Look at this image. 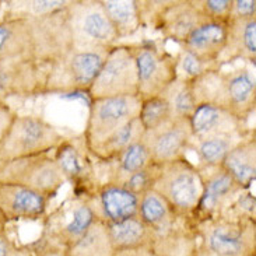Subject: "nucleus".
I'll use <instances>...</instances> for the list:
<instances>
[{
  "instance_id": "nucleus-25",
  "label": "nucleus",
  "mask_w": 256,
  "mask_h": 256,
  "mask_svg": "<svg viewBox=\"0 0 256 256\" xmlns=\"http://www.w3.org/2000/svg\"><path fill=\"white\" fill-rule=\"evenodd\" d=\"M138 217L152 230L154 236L164 234L174 228L180 220H185L180 218L154 189L138 196Z\"/></svg>"
},
{
  "instance_id": "nucleus-21",
  "label": "nucleus",
  "mask_w": 256,
  "mask_h": 256,
  "mask_svg": "<svg viewBox=\"0 0 256 256\" xmlns=\"http://www.w3.org/2000/svg\"><path fill=\"white\" fill-rule=\"evenodd\" d=\"M10 59L34 60V36L30 17L6 8L0 16V60Z\"/></svg>"
},
{
  "instance_id": "nucleus-26",
  "label": "nucleus",
  "mask_w": 256,
  "mask_h": 256,
  "mask_svg": "<svg viewBox=\"0 0 256 256\" xmlns=\"http://www.w3.org/2000/svg\"><path fill=\"white\" fill-rule=\"evenodd\" d=\"M106 166V180L120 185L126 178H129L133 174L144 170L147 166H152V157L146 147L143 138L134 142L133 144L126 147L124 152H120L114 158L104 162Z\"/></svg>"
},
{
  "instance_id": "nucleus-24",
  "label": "nucleus",
  "mask_w": 256,
  "mask_h": 256,
  "mask_svg": "<svg viewBox=\"0 0 256 256\" xmlns=\"http://www.w3.org/2000/svg\"><path fill=\"white\" fill-rule=\"evenodd\" d=\"M222 166L241 189H250L256 180V138L250 132L227 154Z\"/></svg>"
},
{
  "instance_id": "nucleus-14",
  "label": "nucleus",
  "mask_w": 256,
  "mask_h": 256,
  "mask_svg": "<svg viewBox=\"0 0 256 256\" xmlns=\"http://www.w3.org/2000/svg\"><path fill=\"white\" fill-rule=\"evenodd\" d=\"M199 170V168H198ZM203 180V194L194 212L192 224L198 228L202 222L226 213L230 204L242 190L222 166L199 170Z\"/></svg>"
},
{
  "instance_id": "nucleus-41",
  "label": "nucleus",
  "mask_w": 256,
  "mask_h": 256,
  "mask_svg": "<svg viewBox=\"0 0 256 256\" xmlns=\"http://www.w3.org/2000/svg\"><path fill=\"white\" fill-rule=\"evenodd\" d=\"M14 245H16V241L12 240V236H8L7 231L0 234V256H8Z\"/></svg>"
},
{
  "instance_id": "nucleus-33",
  "label": "nucleus",
  "mask_w": 256,
  "mask_h": 256,
  "mask_svg": "<svg viewBox=\"0 0 256 256\" xmlns=\"http://www.w3.org/2000/svg\"><path fill=\"white\" fill-rule=\"evenodd\" d=\"M176 58V72L178 77L188 80V82H194L196 78L208 73V70L218 69L222 68V63H212L202 59L194 52L180 46V54L175 56Z\"/></svg>"
},
{
  "instance_id": "nucleus-1",
  "label": "nucleus",
  "mask_w": 256,
  "mask_h": 256,
  "mask_svg": "<svg viewBox=\"0 0 256 256\" xmlns=\"http://www.w3.org/2000/svg\"><path fill=\"white\" fill-rule=\"evenodd\" d=\"M198 104L208 102L222 106L248 124L256 108L255 72L250 68L208 70L192 82Z\"/></svg>"
},
{
  "instance_id": "nucleus-37",
  "label": "nucleus",
  "mask_w": 256,
  "mask_h": 256,
  "mask_svg": "<svg viewBox=\"0 0 256 256\" xmlns=\"http://www.w3.org/2000/svg\"><path fill=\"white\" fill-rule=\"evenodd\" d=\"M224 214L241 217V218H250L255 220L256 217V199L254 194H250V189H242L236 200L230 204Z\"/></svg>"
},
{
  "instance_id": "nucleus-13",
  "label": "nucleus",
  "mask_w": 256,
  "mask_h": 256,
  "mask_svg": "<svg viewBox=\"0 0 256 256\" xmlns=\"http://www.w3.org/2000/svg\"><path fill=\"white\" fill-rule=\"evenodd\" d=\"M66 7L42 16H28L34 36V60L45 68L74 46Z\"/></svg>"
},
{
  "instance_id": "nucleus-16",
  "label": "nucleus",
  "mask_w": 256,
  "mask_h": 256,
  "mask_svg": "<svg viewBox=\"0 0 256 256\" xmlns=\"http://www.w3.org/2000/svg\"><path fill=\"white\" fill-rule=\"evenodd\" d=\"M46 68L32 59L0 60V101L44 96Z\"/></svg>"
},
{
  "instance_id": "nucleus-27",
  "label": "nucleus",
  "mask_w": 256,
  "mask_h": 256,
  "mask_svg": "<svg viewBox=\"0 0 256 256\" xmlns=\"http://www.w3.org/2000/svg\"><path fill=\"white\" fill-rule=\"evenodd\" d=\"M250 133H246V134H230V136H214V138H200V140H192L189 148H194V152H196V158H198V166H196L199 170H208V168L222 166V161L227 157V154L232 150V147H236Z\"/></svg>"
},
{
  "instance_id": "nucleus-9",
  "label": "nucleus",
  "mask_w": 256,
  "mask_h": 256,
  "mask_svg": "<svg viewBox=\"0 0 256 256\" xmlns=\"http://www.w3.org/2000/svg\"><path fill=\"white\" fill-rule=\"evenodd\" d=\"M142 22H150L161 35L182 45L188 35L204 20L194 0L138 2Z\"/></svg>"
},
{
  "instance_id": "nucleus-3",
  "label": "nucleus",
  "mask_w": 256,
  "mask_h": 256,
  "mask_svg": "<svg viewBox=\"0 0 256 256\" xmlns=\"http://www.w3.org/2000/svg\"><path fill=\"white\" fill-rule=\"evenodd\" d=\"M110 49L73 46L66 55L46 66L44 94H87Z\"/></svg>"
},
{
  "instance_id": "nucleus-12",
  "label": "nucleus",
  "mask_w": 256,
  "mask_h": 256,
  "mask_svg": "<svg viewBox=\"0 0 256 256\" xmlns=\"http://www.w3.org/2000/svg\"><path fill=\"white\" fill-rule=\"evenodd\" d=\"M44 220L45 228L42 236L30 245L31 250H38L40 248L46 250L50 245L60 246L64 250L68 245L78 240L97 222V217L86 199L74 194L73 200L60 206L54 214L45 217Z\"/></svg>"
},
{
  "instance_id": "nucleus-10",
  "label": "nucleus",
  "mask_w": 256,
  "mask_h": 256,
  "mask_svg": "<svg viewBox=\"0 0 256 256\" xmlns=\"http://www.w3.org/2000/svg\"><path fill=\"white\" fill-rule=\"evenodd\" d=\"M142 98L138 96L90 100L88 118L83 133L87 148L96 147L138 118Z\"/></svg>"
},
{
  "instance_id": "nucleus-31",
  "label": "nucleus",
  "mask_w": 256,
  "mask_h": 256,
  "mask_svg": "<svg viewBox=\"0 0 256 256\" xmlns=\"http://www.w3.org/2000/svg\"><path fill=\"white\" fill-rule=\"evenodd\" d=\"M119 40L130 36L142 27V17L136 0H101Z\"/></svg>"
},
{
  "instance_id": "nucleus-40",
  "label": "nucleus",
  "mask_w": 256,
  "mask_h": 256,
  "mask_svg": "<svg viewBox=\"0 0 256 256\" xmlns=\"http://www.w3.org/2000/svg\"><path fill=\"white\" fill-rule=\"evenodd\" d=\"M16 115L17 114L14 112L10 105L4 101H0V146H2V142L6 136L7 130H8Z\"/></svg>"
},
{
  "instance_id": "nucleus-29",
  "label": "nucleus",
  "mask_w": 256,
  "mask_h": 256,
  "mask_svg": "<svg viewBox=\"0 0 256 256\" xmlns=\"http://www.w3.org/2000/svg\"><path fill=\"white\" fill-rule=\"evenodd\" d=\"M63 256H115L106 224L97 220L78 240L64 248Z\"/></svg>"
},
{
  "instance_id": "nucleus-23",
  "label": "nucleus",
  "mask_w": 256,
  "mask_h": 256,
  "mask_svg": "<svg viewBox=\"0 0 256 256\" xmlns=\"http://www.w3.org/2000/svg\"><path fill=\"white\" fill-rule=\"evenodd\" d=\"M106 227L115 256L152 248L154 232L138 216L124 222L106 224Z\"/></svg>"
},
{
  "instance_id": "nucleus-18",
  "label": "nucleus",
  "mask_w": 256,
  "mask_h": 256,
  "mask_svg": "<svg viewBox=\"0 0 256 256\" xmlns=\"http://www.w3.org/2000/svg\"><path fill=\"white\" fill-rule=\"evenodd\" d=\"M82 198L90 204L97 220L105 224L124 222L138 216V196L118 184L104 182L96 185Z\"/></svg>"
},
{
  "instance_id": "nucleus-8",
  "label": "nucleus",
  "mask_w": 256,
  "mask_h": 256,
  "mask_svg": "<svg viewBox=\"0 0 256 256\" xmlns=\"http://www.w3.org/2000/svg\"><path fill=\"white\" fill-rule=\"evenodd\" d=\"M138 68L130 45L110 49L101 69L87 91L88 100L138 96Z\"/></svg>"
},
{
  "instance_id": "nucleus-32",
  "label": "nucleus",
  "mask_w": 256,
  "mask_h": 256,
  "mask_svg": "<svg viewBox=\"0 0 256 256\" xmlns=\"http://www.w3.org/2000/svg\"><path fill=\"white\" fill-rule=\"evenodd\" d=\"M162 97L166 98V102L170 104L174 116H178V118L189 119L198 106L192 82L184 80L180 77H178L166 88V92L162 94Z\"/></svg>"
},
{
  "instance_id": "nucleus-44",
  "label": "nucleus",
  "mask_w": 256,
  "mask_h": 256,
  "mask_svg": "<svg viewBox=\"0 0 256 256\" xmlns=\"http://www.w3.org/2000/svg\"><path fill=\"white\" fill-rule=\"evenodd\" d=\"M3 7H4V2H0V10H2Z\"/></svg>"
},
{
  "instance_id": "nucleus-22",
  "label": "nucleus",
  "mask_w": 256,
  "mask_h": 256,
  "mask_svg": "<svg viewBox=\"0 0 256 256\" xmlns=\"http://www.w3.org/2000/svg\"><path fill=\"white\" fill-rule=\"evenodd\" d=\"M230 21L203 20L180 45L202 59L212 63H222L228 42Z\"/></svg>"
},
{
  "instance_id": "nucleus-38",
  "label": "nucleus",
  "mask_w": 256,
  "mask_h": 256,
  "mask_svg": "<svg viewBox=\"0 0 256 256\" xmlns=\"http://www.w3.org/2000/svg\"><path fill=\"white\" fill-rule=\"evenodd\" d=\"M70 0H41V2H18L21 7L17 8L7 6V10H12L16 13L27 14V16H42V14L52 13L56 10H62L69 4Z\"/></svg>"
},
{
  "instance_id": "nucleus-43",
  "label": "nucleus",
  "mask_w": 256,
  "mask_h": 256,
  "mask_svg": "<svg viewBox=\"0 0 256 256\" xmlns=\"http://www.w3.org/2000/svg\"><path fill=\"white\" fill-rule=\"evenodd\" d=\"M6 231H7V222L6 220L2 217V214H0V234H2V232H6Z\"/></svg>"
},
{
  "instance_id": "nucleus-6",
  "label": "nucleus",
  "mask_w": 256,
  "mask_h": 256,
  "mask_svg": "<svg viewBox=\"0 0 256 256\" xmlns=\"http://www.w3.org/2000/svg\"><path fill=\"white\" fill-rule=\"evenodd\" d=\"M73 45L77 48H112L119 41L101 0H73L66 7Z\"/></svg>"
},
{
  "instance_id": "nucleus-17",
  "label": "nucleus",
  "mask_w": 256,
  "mask_h": 256,
  "mask_svg": "<svg viewBox=\"0 0 256 256\" xmlns=\"http://www.w3.org/2000/svg\"><path fill=\"white\" fill-rule=\"evenodd\" d=\"M54 152V158L64 180L74 186V194L84 196L91 192L97 185V182H94L96 164L83 136L80 140L66 138Z\"/></svg>"
},
{
  "instance_id": "nucleus-34",
  "label": "nucleus",
  "mask_w": 256,
  "mask_h": 256,
  "mask_svg": "<svg viewBox=\"0 0 256 256\" xmlns=\"http://www.w3.org/2000/svg\"><path fill=\"white\" fill-rule=\"evenodd\" d=\"M172 111L170 104L162 96L142 100V108L138 114V119L144 128V132L152 130L160 125L166 124V120L172 118Z\"/></svg>"
},
{
  "instance_id": "nucleus-19",
  "label": "nucleus",
  "mask_w": 256,
  "mask_h": 256,
  "mask_svg": "<svg viewBox=\"0 0 256 256\" xmlns=\"http://www.w3.org/2000/svg\"><path fill=\"white\" fill-rule=\"evenodd\" d=\"M49 200L26 186L0 182V214L6 222H40L48 214Z\"/></svg>"
},
{
  "instance_id": "nucleus-2",
  "label": "nucleus",
  "mask_w": 256,
  "mask_h": 256,
  "mask_svg": "<svg viewBox=\"0 0 256 256\" xmlns=\"http://www.w3.org/2000/svg\"><path fill=\"white\" fill-rule=\"evenodd\" d=\"M196 256H256L255 220L222 214L198 226Z\"/></svg>"
},
{
  "instance_id": "nucleus-20",
  "label": "nucleus",
  "mask_w": 256,
  "mask_h": 256,
  "mask_svg": "<svg viewBox=\"0 0 256 256\" xmlns=\"http://www.w3.org/2000/svg\"><path fill=\"white\" fill-rule=\"evenodd\" d=\"M194 140L214 138V136H230V134H246L250 129L246 122L236 118L222 106L202 102L189 118Z\"/></svg>"
},
{
  "instance_id": "nucleus-28",
  "label": "nucleus",
  "mask_w": 256,
  "mask_h": 256,
  "mask_svg": "<svg viewBox=\"0 0 256 256\" xmlns=\"http://www.w3.org/2000/svg\"><path fill=\"white\" fill-rule=\"evenodd\" d=\"M232 60H256V18L230 20L226 52Z\"/></svg>"
},
{
  "instance_id": "nucleus-36",
  "label": "nucleus",
  "mask_w": 256,
  "mask_h": 256,
  "mask_svg": "<svg viewBox=\"0 0 256 256\" xmlns=\"http://www.w3.org/2000/svg\"><path fill=\"white\" fill-rule=\"evenodd\" d=\"M204 20L230 21L232 0H194Z\"/></svg>"
},
{
  "instance_id": "nucleus-15",
  "label": "nucleus",
  "mask_w": 256,
  "mask_h": 256,
  "mask_svg": "<svg viewBox=\"0 0 256 256\" xmlns=\"http://www.w3.org/2000/svg\"><path fill=\"white\" fill-rule=\"evenodd\" d=\"M194 140L189 119L172 116L152 130L144 132L143 142L157 166L184 158Z\"/></svg>"
},
{
  "instance_id": "nucleus-4",
  "label": "nucleus",
  "mask_w": 256,
  "mask_h": 256,
  "mask_svg": "<svg viewBox=\"0 0 256 256\" xmlns=\"http://www.w3.org/2000/svg\"><path fill=\"white\" fill-rule=\"evenodd\" d=\"M152 189L174 212L192 224L194 212L203 194L200 171L186 157L158 166Z\"/></svg>"
},
{
  "instance_id": "nucleus-35",
  "label": "nucleus",
  "mask_w": 256,
  "mask_h": 256,
  "mask_svg": "<svg viewBox=\"0 0 256 256\" xmlns=\"http://www.w3.org/2000/svg\"><path fill=\"white\" fill-rule=\"evenodd\" d=\"M157 170H158V166L152 164V166H147L144 170L130 175L120 185L125 186L128 190H130L134 194L140 196L142 194L152 189L154 180H156V176H157Z\"/></svg>"
},
{
  "instance_id": "nucleus-30",
  "label": "nucleus",
  "mask_w": 256,
  "mask_h": 256,
  "mask_svg": "<svg viewBox=\"0 0 256 256\" xmlns=\"http://www.w3.org/2000/svg\"><path fill=\"white\" fill-rule=\"evenodd\" d=\"M143 134H144V128L138 116L130 120L128 125L124 126L122 129L115 132L112 136L105 138L104 142L90 148L88 152L94 160H97L100 162H105L108 160L114 158L115 156H118L119 152H124L126 147L133 144L134 142L140 140L143 138Z\"/></svg>"
},
{
  "instance_id": "nucleus-42",
  "label": "nucleus",
  "mask_w": 256,
  "mask_h": 256,
  "mask_svg": "<svg viewBox=\"0 0 256 256\" xmlns=\"http://www.w3.org/2000/svg\"><path fill=\"white\" fill-rule=\"evenodd\" d=\"M8 256H35L34 252L31 250L30 245H18L16 242L14 248L12 252L8 254Z\"/></svg>"
},
{
  "instance_id": "nucleus-11",
  "label": "nucleus",
  "mask_w": 256,
  "mask_h": 256,
  "mask_svg": "<svg viewBox=\"0 0 256 256\" xmlns=\"http://www.w3.org/2000/svg\"><path fill=\"white\" fill-rule=\"evenodd\" d=\"M130 46L138 68V97H161L178 78L176 58L154 41H142Z\"/></svg>"
},
{
  "instance_id": "nucleus-39",
  "label": "nucleus",
  "mask_w": 256,
  "mask_h": 256,
  "mask_svg": "<svg viewBox=\"0 0 256 256\" xmlns=\"http://www.w3.org/2000/svg\"><path fill=\"white\" fill-rule=\"evenodd\" d=\"M256 18L255 0H232L230 20H248Z\"/></svg>"
},
{
  "instance_id": "nucleus-5",
  "label": "nucleus",
  "mask_w": 256,
  "mask_h": 256,
  "mask_svg": "<svg viewBox=\"0 0 256 256\" xmlns=\"http://www.w3.org/2000/svg\"><path fill=\"white\" fill-rule=\"evenodd\" d=\"M66 138L46 119L36 115H16L0 146V164L36 154H48Z\"/></svg>"
},
{
  "instance_id": "nucleus-7",
  "label": "nucleus",
  "mask_w": 256,
  "mask_h": 256,
  "mask_svg": "<svg viewBox=\"0 0 256 256\" xmlns=\"http://www.w3.org/2000/svg\"><path fill=\"white\" fill-rule=\"evenodd\" d=\"M0 182L26 186L41 194L50 202L59 194L66 180L54 156L48 152L0 164Z\"/></svg>"
}]
</instances>
